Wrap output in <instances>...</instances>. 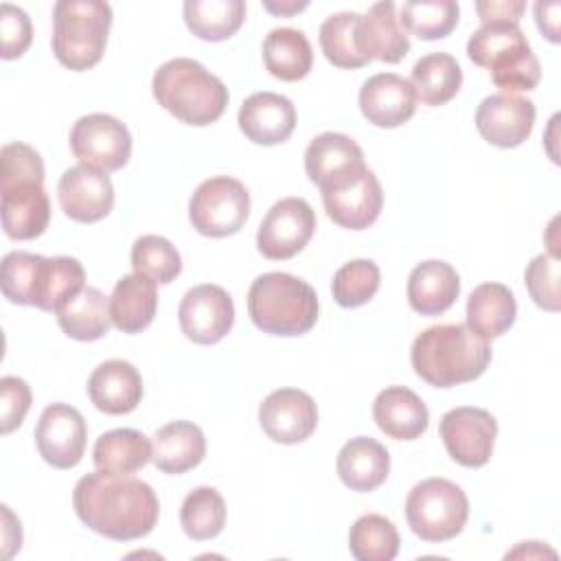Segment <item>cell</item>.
Instances as JSON below:
<instances>
[{
	"label": "cell",
	"instance_id": "cell-1",
	"mask_svg": "<svg viewBox=\"0 0 561 561\" xmlns=\"http://www.w3.org/2000/svg\"><path fill=\"white\" fill-rule=\"evenodd\" d=\"M72 506L90 530L116 541L149 535L160 515L158 495L147 482L103 471L88 473L77 482Z\"/></svg>",
	"mask_w": 561,
	"mask_h": 561
},
{
	"label": "cell",
	"instance_id": "cell-2",
	"mask_svg": "<svg viewBox=\"0 0 561 561\" xmlns=\"http://www.w3.org/2000/svg\"><path fill=\"white\" fill-rule=\"evenodd\" d=\"M0 210L9 239L31 241L48 228L50 202L44 188V160L24 142L0 149Z\"/></svg>",
	"mask_w": 561,
	"mask_h": 561
},
{
	"label": "cell",
	"instance_id": "cell-3",
	"mask_svg": "<svg viewBox=\"0 0 561 561\" xmlns=\"http://www.w3.org/2000/svg\"><path fill=\"white\" fill-rule=\"evenodd\" d=\"M414 373L434 388L478 379L491 364V346L467 324H436L421 331L410 351Z\"/></svg>",
	"mask_w": 561,
	"mask_h": 561
},
{
	"label": "cell",
	"instance_id": "cell-4",
	"mask_svg": "<svg viewBox=\"0 0 561 561\" xmlns=\"http://www.w3.org/2000/svg\"><path fill=\"white\" fill-rule=\"evenodd\" d=\"M151 92L158 105L193 127H204L219 121L230 99L221 79L188 57L164 61L153 72Z\"/></svg>",
	"mask_w": 561,
	"mask_h": 561
},
{
	"label": "cell",
	"instance_id": "cell-5",
	"mask_svg": "<svg viewBox=\"0 0 561 561\" xmlns=\"http://www.w3.org/2000/svg\"><path fill=\"white\" fill-rule=\"evenodd\" d=\"M248 313L256 329L270 335H305L318 320L316 289L287 272L254 278L248 291Z\"/></svg>",
	"mask_w": 561,
	"mask_h": 561
},
{
	"label": "cell",
	"instance_id": "cell-6",
	"mask_svg": "<svg viewBox=\"0 0 561 561\" xmlns=\"http://www.w3.org/2000/svg\"><path fill=\"white\" fill-rule=\"evenodd\" d=\"M469 59L486 68L504 94L528 92L541 79V66L519 24L484 22L467 42Z\"/></svg>",
	"mask_w": 561,
	"mask_h": 561
},
{
	"label": "cell",
	"instance_id": "cell-7",
	"mask_svg": "<svg viewBox=\"0 0 561 561\" xmlns=\"http://www.w3.org/2000/svg\"><path fill=\"white\" fill-rule=\"evenodd\" d=\"M112 7L101 0H59L53 7V53L75 72L96 66L105 53Z\"/></svg>",
	"mask_w": 561,
	"mask_h": 561
},
{
	"label": "cell",
	"instance_id": "cell-8",
	"mask_svg": "<svg viewBox=\"0 0 561 561\" xmlns=\"http://www.w3.org/2000/svg\"><path fill=\"white\" fill-rule=\"evenodd\" d=\"M469 517L467 493L451 480L427 478L412 486L405 500L410 530L423 541H449L465 528Z\"/></svg>",
	"mask_w": 561,
	"mask_h": 561
},
{
	"label": "cell",
	"instance_id": "cell-9",
	"mask_svg": "<svg viewBox=\"0 0 561 561\" xmlns=\"http://www.w3.org/2000/svg\"><path fill=\"white\" fill-rule=\"evenodd\" d=\"M250 215V193L248 188L230 178L215 175L204 180L191 202H188V219L193 228L213 239L230 237L243 228Z\"/></svg>",
	"mask_w": 561,
	"mask_h": 561
},
{
	"label": "cell",
	"instance_id": "cell-10",
	"mask_svg": "<svg viewBox=\"0 0 561 561\" xmlns=\"http://www.w3.org/2000/svg\"><path fill=\"white\" fill-rule=\"evenodd\" d=\"M70 149L75 158L103 173L123 169L131 158V134L110 114H85L70 129Z\"/></svg>",
	"mask_w": 561,
	"mask_h": 561
},
{
	"label": "cell",
	"instance_id": "cell-11",
	"mask_svg": "<svg viewBox=\"0 0 561 561\" xmlns=\"http://www.w3.org/2000/svg\"><path fill=\"white\" fill-rule=\"evenodd\" d=\"M305 171L320 193H327L355 184L368 167L362 147L351 136L324 131L309 142L305 151Z\"/></svg>",
	"mask_w": 561,
	"mask_h": 561
},
{
	"label": "cell",
	"instance_id": "cell-12",
	"mask_svg": "<svg viewBox=\"0 0 561 561\" xmlns=\"http://www.w3.org/2000/svg\"><path fill=\"white\" fill-rule=\"evenodd\" d=\"M438 434L447 454L458 465L478 469L491 460L497 436V421L484 408L460 405L443 414Z\"/></svg>",
	"mask_w": 561,
	"mask_h": 561
},
{
	"label": "cell",
	"instance_id": "cell-13",
	"mask_svg": "<svg viewBox=\"0 0 561 561\" xmlns=\"http://www.w3.org/2000/svg\"><path fill=\"white\" fill-rule=\"evenodd\" d=\"M316 232V213L302 197L278 199L263 217L256 248L265 259L285 261L296 256Z\"/></svg>",
	"mask_w": 561,
	"mask_h": 561
},
{
	"label": "cell",
	"instance_id": "cell-14",
	"mask_svg": "<svg viewBox=\"0 0 561 561\" xmlns=\"http://www.w3.org/2000/svg\"><path fill=\"white\" fill-rule=\"evenodd\" d=\"M85 440L88 425L77 408L68 403H50L44 408L35 427V445L50 467H77L83 458Z\"/></svg>",
	"mask_w": 561,
	"mask_h": 561
},
{
	"label": "cell",
	"instance_id": "cell-15",
	"mask_svg": "<svg viewBox=\"0 0 561 561\" xmlns=\"http://www.w3.org/2000/svg\"><path fill=\"white\" fill-rule=\"evenodd\" d=\"M178 320L191 342L217 344L234 324V302L219 285H195L184 294L178 307Z\"/></svg>",
	"mask_w": 561,
	"mask_h": 561
},
{
	"label": "cell",
	"instance_id": "cell-16",
	"mask_svg": "<svg viewBox=\"0 0 561 561\" xmlns=\"http://www.w3.org/2000/svg\"><path fill=\"white\" fill-rule=\"evenodd\" d=\"M259 423L272 440L296 445L316 432L318 408L305 390L278 388L259 405Z\"/></svg>",
	"mask_w": 561,
	"mask_h": 561
},
{
	"label": "cell",
	"instance_id": "cell-17",
	"mask_svg": "<svg viewBox=\"0 0 561 561\" xmlns=\"http://www.w3.org/2000/svg\"><path fill=\"white\" fill-rule=\"evenodd\" d=\"M61 210L79 224H94L114 208V186L107 173L77 164L64 171L57 184Z\"/></svg>",
	"mask_w": 561,
	"mask_h": 561
},
{
	"label": "cell",
	"instance_id": "cell-18",
	"mask_svg": "<svg viewBox=\"0 0 561 561\" xmlns=\"http://www.w3.org/2000/svg\"><path fill=\"white\" fill-rule=\"evenodd\" d=\"M535 103L519 94H491L476 110V127L480 136L502 149L522 145L535 125Z\"/></svg>",
	"mask_w": 561,
	"mask_h": 561
},
{
	"label": "cell",
	"instance_id": "cell-19",
	"mask_svg": "<svg viewBox=\"0 0 561 561\" xmlns=\"http://www.w3.org/2000/svg\"><path fill=\"white\" fill-rule=\"evenodd\" d=\"M359 110L375 127H399L416 112V92L412 83L394 72L368 77L359 88Z\"/></svg>",
	"mask_w": 561,
	"mask_h": 561
},
{
	"label": "cell",
	"instance_id": "cell-20",
	"mask_svg": "<svg viewBox=\"0 0 561 561\" xmlns=\"http://www.w3.org/2000/svg\"><path fill=\"white\" fill-rule=\"evenodd\" d=\"M237 123L248 140L265 147L278 145L285 142L296 127V107L283 94L254 92L241 103Z\"/></svg>",
	"mask_w": 561,
	"mask_h": 561
},
{
	"label": "cell",
	"instance_id": "cell-21",
	"mask_svg": "<svg viewBox=\"0 0 561 561\" xmlns=\"http://www.w3.org/2000/svg\"><path fill=\"white\" fill-rule=\"evenodd\" d=\"M85 388L94 408L105 414H127L136 410L142 399V377L138 368L125 359L99 364Z\"/></svg>",
	"mask_w": 561,
	"mask_h": 561
},
{
	"label": "cell",
	"instance_id": "cell-22",
	"mask_svg": "<svg viewBox=\"0 0 561 561\" xmlns=\"http://www.w3.org/2000/svg\"><path fill=\"white\" fill-rule=\"evenodd\" d=\"M357 48L368 61L379 59L386 64H397L410 53V39L399 22L397 4L392 0L373 4L368 13L359 18Z\"/></svg>",
	"mask_w": 561,
	"mask_h": 561
},
{
	"label": "cell",
	"instance_id": "cell-23",
	"mask_svg": "<svg viewBox=\"0 0 561 561\" xmlns=\"http://www.w3.org/2000/svg\"><path fill=\"white\" fill-rule=\"evenodd\" d=\"M322 204L333 224L348 230L373 226L383 206V191L377 175L368 169L355 184L322 193Z\"/></svg>",
	"mask_w": 561,
	"mask_h": 561
},
{
	"label": "cell",
	"instance_id": "cell-24",
	"mask_svg": "<svg viewBox=\"0 0 561 561\" xmlns=\"http://www.w3.org/2000/svg\"><path fill=\"white\" fill-rule=\"evenodd\" d=\"M373 419L388 438L414 440L427 430L430 412L414 390L405 386H388L375 397Z\"/></svg>",
	"mask_w": 561,
	"mask_h": 561
},
{
	"label": "cell",
	"instance_id": "cell-25",
	"mask_svg": "<svg viewBox=\"0 0 561 561\" xmlns=\"http://www.w3.org/2000/svg\"><path fill=\"white\" fill-rule=\"evenodd\" d=\"M408 302L421 316L445 313L460 294L458 272L438 259L419 263L408 276Z\"/></svg>",
	"mask_w": 561,
	"mask_h": 561
},
{
	"label": "cell",
	"instance_id": "cell-26",
	"mask_svg": "<svg viewBox=\"0 0 561 561\" xmlns=\"http://www.w3.org/2000/svg\"><path fill=\"white\" fill-rule=\"evenodd\" d=\"M335 469L344 486L370 493L386 482L390 473V454L379 440L370 436H355L340 449Z\"/></svg>",
	"mask_w": 561,
	"mask_h": 561
},
{
	"label": "cell",
	"instance_id": "cell-27",
	"mask_svg": "<svg viewBox=\"0 0 561 561\" xmlns=\"http://www.w3.org/2000/svg\"><path fill=\"white\" fill-rule=\"evenodd\" d=\"M206 456V438L193 421H171L151 440V462L162 473H184L195 469Z\"/></svg>",
	"mask_w": 561,
	"mask_h": 561
},
{
	"label": "cell",
	"instance_id": "cell-28",
	"mask_svg": "<svg viewBox=\"0 0 561 561\" xmlns=\"http://www.w3.org/2000/svg\"><path fill=\"white\" fill-rule=\"evenodd\" d=\"M158 311L156 283L140 274L121 276L110 296L112 324L123 333L145 331Z\"/></svg>",
	"mask_w": 561,
	"mask_h": 561
},
{
	"label": "cell",
	"instance_id": "cell-29",
	"mask_svg": "<svg viewBox=\"0 0 561 561\" xmlns=\"http://www.w3.org/2000/svg\"><path fill=\"white\" fill-rule=\"evenodd\" d=\"M515 318V296L502 283H482L467 298V327L482 340L504 335Z\"/></svg>",
	"mask_w": 561,
	"mask_h": 561
},
{
	"label": "cell",
	"instance_id": "cell-30",
	"mask_svg": "<svg viewBox=\"0 0 561 561\" xmlns=\"http://www.w3.org/2000/svg\"><path fill=\"white\" fill-rule=\"evenodd\" d=\"M85 287V270L72 256H42L35 274L31 305L42 311H57Z\"/></svg>",
	"mask_w": 561,
	"mask_h": 561
},
{
	"label": "cell",
	"instance_id": "cell-31",
	"mask_svg": "<svg viewBox=\"0 0 561 561\" xmlns=\"http://www.w3.org/2000/svg\"><path fill=\"white\" fill-rule=\"evenodd\" d=\"M92 460L96 471L131 476L151 460V440L131 427L110 430L96 438Z\"/></svg>",
	"mask_w": 561,
	"mask_h": 561
},
{
	"label": "cell",
	"instance_id": "cell-32",
	"mask_svg": "<svg viewBox=\"0 0 561 561\" xmlns=\"http://www.w3.org/2000/svg\"><path fill=\"white\" fill-rule=\"evenodd\" d=\"M55 313L61 331L79 342H94L112 327L110 298L99 287L90 285L64 302Z\"/></svg>",
	"mask_w": 561,
	"mask_h": 561
},
{
	"label": "cell",
	"instance_id": "cell-33",
	"mask_svg": "<svg viewBox=\"0 0 561 561\" xmlns=\"http://www.w3.org/2000/svg\"><path fill=\"white\" fill-rule=\"evenodd\" d=\"M263 64L280 81H300L313 66V50L307 35L291 26L274 28L263 39Z\"/></svg>",
	"mask_w": 561,
	"mask_h": 561
},
{
	"label": "cell",
	"instance_id": "cell-34",
	"mask_svg": "<svg viewBox=\"0 0 561 561\" xmlns=\"http://www.w3.org/2000/svg\"><path fill=\"white\" fill-rule=\"evenodd\" d=\"M188 31L206 42L232 37L245 20L243 0H186L182 7Z\"/></svg>",
	"mask_w": 561,
	"mask_h": 561
},
{
	"label": "cell",
	"instance_id": "cell-35",
	"mask_svg": "<svg viewBox=\"0 0 561 561\" xmlns=\"http://www.w3.org/2000/svg\"><path fill=\"white\" fill-rule=\"evenodd\" d=\"M410 83L425 105H445L451 101L462 85V70L456 57L449 53H430L423 55L414 68Z\"/></svg>",
	"mask_w": 561,
	"mask_h": 561
},
{
	"label": "cell",
	"instance_id": "cell-36",
	"mask_svg": "<svg viewBox=\"0 0 561 561\" xmlns=\"http://www.w3.org/2000/svg\"><path fill=\"white\" fill-rule=\"evenodd\" d=\"M399 546L397 526L377 513L362 515L348 530V550L357 561H392Z\"/></svg>",
	"mask_w": 561,
	"mask_h": 561
},
{
	"label": "cell",
	"instance_id": "cell-37",
	"mask_svg": "<svg viewBox=\"0 0 561 561\" xmlns=\"http://www.w3.org/2000/svg\"><path fill=\"white\" fill-rule=\"evenodd\" d=\"M180 524L193 541H208L224 530L226 502L213 486L193 489L180 508Z\"/></svg>",
	"mask_w": 561,
	"mask_h": 561
},
{
	"label": "cell",
	"instance_id": "cell-38",
	"mask_svg": "<svg viewBox=\"0 0 561 561\" xmlns=\"http://www.w3.org/2000/svg\"><path fill=\"white\" fill-rule=\"evenodd\" d=\"M458 15L460 7L454 0H412L401 7L399 22L419 39H440L456 28Z\"/></svg>",
	"mask_w": 561,
	"mask_h": 561
},
{
	"label": "cell",
	"instance_id": "cell-39",
	"mask_svg": "<svg viewBox=\"0 0 561 561\" xmlns=\"http://www.w3.org/2000/svg\"><path fill=\"white\" fill-rule=\"evenodd\" d=\"M359 13L342 11L329 15L320 24V48L324 57L337 68H362L368 59L357 48Z\"/></svg>",
	"mask_w": 561,
	"mask_h": 561
},
{
	"label": "cell",
	"instance_id": "cell-40",
	"mask_svg": "<svg viewBox=\"0 0 561 561\" xmlns=\"http://www.w3.org/2000/svg\"><path fill=\"white\" fill-rule=\"evenodd\" d=\"M131 267L136 274L158 285L173 283L182 272V256L175 245L160 234H142L131 245Z\"/></svg>",
	"mask_w": 561,
	"mask_h": 561
},
{
	"label": "cell",
	"instance_id": "cell-41",
	"mask_svg": "<svg viewBox=\"0 0 561 561\" xmlns=\"http://www.w3.org/2000/svg\"><path fill=\"white\" fill-rule=\"evenodd\" d=\"M381 285V272L375 261L368 259H355L344 263L335 274L331 283L333 300L340 307L353 309L366 305Z\"/></svg>",
	"mask_w": 561,
	"mask_h": 561
},
{
	"label": "cell",
	"instance_id": "cell-42",
	"mask_svg": "<svg viewBox=\"0 0 561 561\" xmlns=\"http://www.w3.org/2000/svg\"><path fill=\"white\" fill-rule=\"evenodd\" d=\"M39 261H42V254H33L24 250H13L2 259L0 287L9 302L31 305Z\"/></svg>",
	"mask_w": 561,
	"mask_h": 561
},
{
	"label": "cell",
	"instance_id": "cell-43",
	"mask_svg": "<svg viewBox=\"0 0 561 561\" xmlns=\"http://www.w3.org/2000/svg\"><path fill=\"white\" fill-rule=\"evenodd\" d=\"M524 280L535 305L546 311H559V259L554 254L535 256L524 272Z\"/></svg>",
	"mask_w": 561,
	"mask_h": 561
},
{
	"label": "cell",
	"instance_id": "cell-44",
	"mask_svg": "<svg viewBox=\"0 0 561 561\" xmlns=\"http://www.w3.org/2000/svg\"><path fill=\"white\" fill-rule=\"evenodd\" d=\"M0 35H2V59L22 57L33 42L31 18L24 9L2 2L0 4Z\"/></svg>",
	"mask_w": 561,
	"mask_h": 561
},
{
	"label": "cell",
	"instance_id": "cell-45",
	"mask_svg": "<svg viewBox=\"0 0 561 561\" xmlns=\"http://www.w3.org/2000/svg\"><path fill=\"white\" fill-rule=\"evenodd\" d=\"M31 408V388L24 379L7 375L0 379V432L18 430Z\"/></svg>",
	"mask_w": 561,
	"mask_h": 561
},
{
	"label": "cell",
	"instance_id": "cell-46",
	"mask_svg": "<svg viewBox=\"0 0 561 561\" xmlns=\"http://www.w3.org/2000/svg\"><path fill=\"white\" fill-rule=\"evenodd\" d=\"M476 11L484 22H511V24H519V18L526 11V2L524 0H502V2H476Z\"/></svg>",
	"mask_w": 561,
	"mask_h": 561
},
{
	"label": "cell",
	"instance_id": "cell-47",
	"mask_svg": "<svg viewBox=\"0 0 561 561\" xmlns=\"http://www.w3.org/2000/svg\"><path fill=\"white\" fill-rule=\"evenodd\" d=\"M559 11L561 4L559 2H537L535 4V20L539 31L550 39V42H559Z\"/></svg>",
	"mask_w": 561,
	"mask_h": 561
},
{
	"label": "cell",
	"instance_id": "cell-48",
	"mask_svg": "<svg viewBox=\"0 0 561 561\" xmlns=\"http://www.w3.org/2000/svg\"><path fill=\"white\" fill-rule=\"evenodd\" d=\"M2 517H4V533H2V557L9 559L13 557L15 550H20L22 546V528H20V519L13 517V513L9 511V506H2Z\"/></svg>",
	"mask_w": 561,
	"mask_h": 561
},
{
	"label": "cell",
	"instance_id": "cell-49",
	"mask_svg": "<svg viewBox=\"0 0 561 561\" xmlns=\"http://www.w3.org/2000/svg\"><path fill=\"white\" fill-rule=\"evenodd\" d=\"M263 7H265L267 11H272V13H278V15H294V13L302 11V9L307 7V2H280V4H276V2H265Z\"/></svg>",
	"mask_w": 561,
	"mask_h": 561
}]
</instances>
